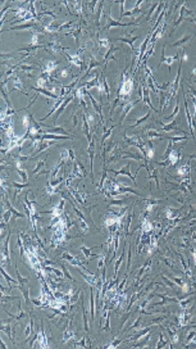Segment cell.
Returning <instances> with one entry per match:
<instances>
[{
  "label": "cell",
  "mask_w": 196,
  "mask_h": 349,
  "mask_svg": "<svg viewBox=\"0 0 196 349\" xmlns=\"http://www.w3.org/2000/svg\"><path fill=\"white\" fill-rule=\"evenodd\" d=\"M192 11L188 9L184 5H182V8L180 9V12H179V16L178 19H177V21L174 23V25H173V29L172 30V32L169 34V37H171V35L176 31V30L177 29V28L179 26V24L183 22V20H188V19L187 18V17L189 16L190 14L192 13Z\"/></svg>",
  "instance_id": "cell-1"
},
{
  "label": "cell",
  "mask_w": 196,
  "mask_h": 349,
  "mask_svg": "<svg viewBox=\"0 0 196 349\" xmlns=\"http://www.w3.org/2000/svg\"><path fill=\"white\" fill-rule=\"evenodd\" d=\"M182 64H183V61L182 59L181 60V62L179 63V68L177 69V76L176 77V79L173 83V85L172 86V89L170 91L171 94L172 98H173L176 93H177L178 89H179V82H180V77H181V73H182Z\"/></svg>",
  "instance_id": "cell-2"
},
{
  "label": "cell",
  "mask_w": 196,
  "mask_h": 349,
  "mask_svg": "<svg viewBox=\"0 0 196 349\" xmlns=\"http://www.w3.org/2000/svg\"><path fill=\"white\" fill-rule=\"evenodd\" d=\"M165 45H166V43L164 44V45L163 46V49H162V56H161V59L160 60V63L158 64V67L160 66V64H162V63H165L167 64L169 66H171V64L174 61L177 59L179 58V55L178 53L176 54V55L174 56H165Z\"/></svg>",
  "instance_id": "cell-3"
},
{
  "label": "cell",
  "mask_w": 196,
  "mask_h": 349,
  "mask_svg": "<svg viewBox=\"0 0 196 349\" xmlns=\"http://www.w3.org/2000/svg\"><path fill=\"white\" fill-rule=\"evenodd\" d=\"M192 35H185L182 38L177 40L176 42L173 43L171 45L172 47H181L182 46L185 44L187 43L191 39Z\"/></svg>",
  "instance_id": "cell-4"
},
{
  "label": "cell",
  "mask_w": 196,
  "mask_h": 349,
  "mask_svg": "<svg viewBox=\"0 0 196 349\" xmlns=\"http://www.w3.org/2000/svg\"><path fill=\"white\" fill-rule=\"evenodd\" d=\"M131 82H127L123 86V89H122V92L124 93H128L130 89H131Z\"/></svg>",
  "instance_id": "cell-5"
},
{
  "label": "cell",
  "mask_w": 196,
  "mask_h": 349,
  "mask_svg": "<svg viewBox=\"0 0 196 349\" xmlns=\"http://www.w3.org/2000/svg\"><path fill=\"white\" fill-rule=\"evenodd\" d=\"M189 20H191L192 21H193L196 24V16L195 18H193V19H189Z\"/></svg>",
  "instance_id": "cell-6"
}]
</instances>
